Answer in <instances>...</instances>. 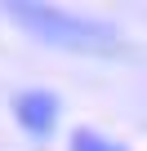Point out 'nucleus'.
<instances>
[{
    "instance_id": "f257e3e1",
    "label": "nucleus",
    "mask_w": 147,
    "mask_h": 151,
    "mask_svg": "<svg viewBox=\"0 0 147 151\" xmlns=\"http://www.w3.org/2000/svg\"><path fill=\"white\" fill-rule=\"evenodd\" d=\"M5 14L36 40L45 45H58V49H76V53H116L120 40L112 27L103 22H89V18H76L67 9H49V5H31V0H9Z\"/></svg>"
},
{
    "instance_id": "f03ea898",
    "label": "nucleus",
    "mask_w": 147,
    "mask_h": 151,
    "mask_svg": "<svg viewBox=\"0 0 147 151\" xmlns=\"http://www.w3.org/2000/svg\"><path fill=\"white\" fill-rule=\"evenodd\" d=\"M14 116H18V124H22L31 138H45V133L54 129V120H58V98L45 93V89L18 93V98H14Z\"/></svg>"
},
{
    "instance_id": "7ed1b4c3",
    "label": "nucleus",
    "mask_w": 147,
    "mask_h": 151,
    "mask_svg": "<svg viewBox=\"0 0 147 151\" xmlns=\"http://www.w3.org/2000/svg\"><path fill=\"white\" fill-rule=\"evenodd\" d=\"M71 151H125V147L107 142V138L94 133V129H80V133H71Z\"/></svg>"
}]
</instances>
